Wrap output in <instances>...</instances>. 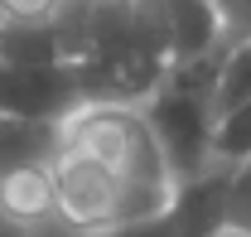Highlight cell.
Returning a JSON list of instances; mask_svg holds the SVG:
<instances>
[{
    "label": "cell",
    "mask_w": 251,
    "mask_h": 237,
    "mask_svg": "<svg viewBox=\"0 0 251 237\" xmlns=\"http://www.w3.org/2000/svg\"><path fill=\"white\" fill-rule=\"evenodd\" d=\"M53 25L87 107H145L169 73L159 0H58Z\"/></svg>",
    "instance_id": "6da1fadb"
},
{
    "label": "cell",
    "mask_w": 251,
    "mask_h": 237,
    "mask_svg": "<svg viewBox=\"0 0 251 237\" xmlns=\"http://www.w3.org/2000/svg\"><path fill=\"white\" fill-rule=\"evenodd\" d=\"M222 49L203 54V59H188V63H169L164 83L140 107L174 184H188V179H203L208 170H218L213 165V126H218V102L213 97H218Z\"/></svg>",
    "instance_id": "7a4b0ae2"
},
{
    "label": "cell",
    "mask_w": 251,
    "mask_h": 237,
    "mask_svg": "<svg viewBox=\"0 0 251 237\" xmlns=\"http://www.w3.org/2000/svg\"><path fill=\"white\" fill-rule=\"evenodd\" d=\"M82 107L87 102H82L73 63H53V68H10V63H0V117L68 126Z\"/></svg>",
    "instance_id": "3957f363"
},
{
    "label": "cell",
    "mask_w": 251,
    "mask_h": 237,
    "mask_svg": "<svg viewBox=\"0 0 251 237\" xmlns=\"http://www.w3.org/2000/svg\"><path fill=\"white\" fill-rule=\"evenodd\" d=\"M222 189H227V170L218 165L203 179L179 184L174 204L159 218L126 223V228H111V233H97V237H222Z\"/></svg>",
    "instance_id": "277c9868"
},
{
    "label": "cell",
    "mask_w": 251,
    "mask_h": 237,
    "mask_svg": "<svg viewBox=\"0 0 251 237\" xmlns=\"http://www.w3.org/2000/svg\"><path fill=\"white\" fill-rule=\"evenodd\" d=\"M58 150H63V126L0 117V184L5 179H20V175L53 170Z\"/></svg>",
    "instance_id": "5b68a950"
},
{
    "label": "cell",
    "mask_w": 251,
    "mask_h": 237,
    "mask_svg": "<svg viewBox=\"0 0 251 237\" xmlns=\"http://www.w3.org/2000/svg\"><path fill=\"white\" fill-rule=\"evenodd\" d=\"M0 63H10V68L68 63V49H63V34L53 25V15H44V20H5L0 25Z\"/></svg>",
    "instance_id": "8992f818"
},
{
    "label": "cell",
    "mask_w": 251,
    "mask_h": 237,
    "mask_svg": "<svg viewBox=\"0 0 251 237\" xmlns=\"http://www.w3.org/2000/svg\"><path fill=\"white\" fill-rule=\"evenodd\" d=\"M0 204H5V213H10L20 228H29L34 218H49V213H53V184H49V170H44V175L5 179V184H0Z\"/></svg>",
    "instance_id": "52a82bcc"
},
{
    "label": "cell",
    "mask_w": 251,
    "mask_h": 237,
    "mask_svg": "<svg viewBox=\"0 0 251 237\" xmlns=\"http://www.w3.org/2000/svg\"><path fill=\"white\" fill-rule=\"evenodd\" d=\"M218 117L237 112L251 102V39L242 44H227L222 49V68H218Z\"/></svg>",
    "instance_id": "ba28073f"
},
{
    "label": "cell",
    "mask_w": 251,
    "mask_h": 237,
    "mask_svg": "<svg viewBox=\"0 0 251 237\" xmlns=\"http://www.w3.org/2000/svg\"><path fill=\"white\" fill-rule=\"evenodd\" d=\"M242 160H251V102L218 117V126H213V165L232 170Z\"/></svg>",
    "instance_id": "9c48e42d"
},
{
    "label": "cell",
    "mask_w": 251,
    "mask_h": 237,
    "mask_svg": "<svg viewBox=\"0 0 251 237\" xmlns=\"http://www.w3.org/2000/svg\"><path fill=\"white\" fill-rule=\"evenodd\" d=\"M222 237H251V160L227 170L222 189Z\"/></svg>",
    "instance_id": "30bf717a"
},
{
    "label": "cell",
    "mask_w": 251,
    "mask_h": 237,
    "mask_svg": "<svg viewBox=\"0 0 251 237\" xmlns=\"http://www.w3.org/2000/svg\"><path fill=\"white\" fill-rule=\"evenodd\" d=\"M222 25V44H242L251 39V0H213Z\"/></svg>",
    "instance_id": "8fae6325"
},
{
    "label": "cell",
    "mask_w": 251,
    "mask_h": 237,
    "mask_svg": "<svg viewBox=\"0 0 251 237\" xmlns=\"http://www.w3.org/2000/svg\"><path fill=\"white\" fill-rule=\"evenodd\" d=\"M0 237H29V228H20V223L5 213V204H0Z\"/></svg>",
    "instance_id": "7c38bea8"
},
{
    "label": "cell",
    "mask_w": 251,
    "mask_h": 237,
    "mask_svg": "<svg viewBox=\"0 0 251 237\" xmlns=\"http://www.w3.org/2000/svg\"><path fill=\"white\" fill-rule=\"evenodd\" d=\"M0 25H5V0H0Z\"/></svg>",
    "instance_id": "4fadbf2b"
}]
</instances>
